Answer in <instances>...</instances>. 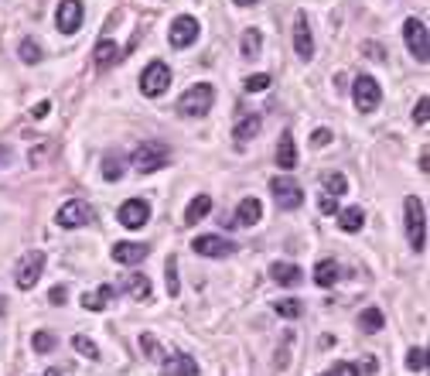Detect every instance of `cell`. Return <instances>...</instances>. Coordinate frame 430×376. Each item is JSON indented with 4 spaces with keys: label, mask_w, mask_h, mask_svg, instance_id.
I'll return each mask as SVG.
<instances>
[{
    "label": "cell",
    "mask_w": 430,
    "mask_h": 376,
    "mask_svg": "<svg viewBox=\"0 0 430 376\" xmlns=\"http://www.w3.org/2000/svg\"><path fill=\"white\" fill-rule=\"evenodd\" d=\"M113 291H117L113 284H103V287H96V291H86V295H82V308H86V312H103V308L110 304Z\"/></svg>",
    "instance_id": "d6986e66"
},
{
    "label": "cell",
    "mask_w": 430,
    "mask_h": 376,
    "mask_svg": "<svg viewBox=\"0 0 430 376\" xmlns=\"http://www.w3.org/2000/svg\"><path fill=\"white\" fill-rule=\"evenodd\" d=\"M164 376H198V363L188 353H171L164 359Z\"/></svg>",
    "instance_id": "2e32d148"
},
{
    "label": "cell",
    "mask_w": 430,
    "mask_h": 376,
    "mask_svg": "<svg viewBox=\"0 0 430 376\" xmlns=\"http://www.w3.org/2000/svg\"><path fill=\"white\" fill-rule=\"evenodd\" d=\"M140 349H144V356L154 359V363H164V359H168V353L161 349L157 336H151V332H144V336H140Z\"/></svg>",
    "instance_id": "83f0119b"
},
{
    "label": "cell",
    "mask_w": 430,
    "mask_h": 376,
    "mask_svg": "<svg viewBox=\"0 0 430 376\" xmlns=\"http://www.w3.org/2000/svg\"><path fill=\"white\" fill-rule=\"evenodd\" d=\"M352 99L362 113H372V110L383 103V89H379V82L372 79V76H359L352 86Z\"/></svg>",
    "instance_id": "52a82bcc"
},
{
    "label": "cell",
    "mask_w": 430,
    "mask_h": 376,
    "mask_svg": "<svg viewBox=\"0 0 430 376\" xmlns=\"http://www.w3.org/2000/svg\"><path fill=\"white\" fill-rule=\"evenodd\" d=\"M41 270H45V253H41V250H28V253L18 260V270H14V280H18L21 291H31L41 280Z\"/></svg>",
    "instance_id": "277c9868"
},
{
    "label": "cell",
    "mask_w": 430,
    "mask_h": 376,
    "mask_svg": "<svg viewBox=\"0 0 430 376\" xmlns=\"http://www.w3.org/2000/svg\"><path fill=\"white\" fill-rule=\"evenodd\" d=\"M246 93H263V89H270V76L267 72H256V76H246Z\"/></svg>",
    "instance_id": "d590c367"
},
{
    "label": "cell",
    "mask_w": 430,
    "mask_h": 376,
    "mask_svg": "<svg viewBox=\"0 0 430 376\" xmlns=\"http://www.w3.org/2000/svg\"><path fill=\"white\" fill-rule=\"evenodd\" d=\"M338 278H342V270H338L335 260H321V263L314 267V284H318V287H332Z\"/></svg>",
    "instance_id": "603a6c76"
},
{
    "label": "cell",
    "mask_w": 430,
    "mask_h": 376,
    "mask_svg": "<svg viewBox=\"0 0 430 376\" xmlns=\"http://www.w3.org/2000/svg\"><path fill=\"white\" fill-rule=\"evenodd\" d=\"M48 110H52V103H38V106H35V110H31V113H35V117H48Z\"/></svg>",
    "instance_id": "f6af8a7d"
},
{
    "label": "cell",
    "mask_w": 430,
    "mask_h": 376,
    "mask_svg": "<svg viewBox=\"0 0 430 376\" xmlns=\"http://www.w3.org/2000/svg\"><path fill=\"white\" fill-rule=\"evenodd\" d=\"M45 376H62V370H55V366H52V370H48Z\"/></svg>",
    "instance_id": "c3c4849f"
},
{
    "label": "cell",
    "mask_w": 430,
    "mask_h": 376,
    "mask_svg": "<svg viewBox=\"0 0 430 376\" xmlns=\"http://www.w3.org/2000/svg\"><path fill=\"white\" fill-rule=\"evenodd\" d=\"M233 4H236V7H253L256 0H233Z\"/></svg>",
    "instance_id": "7dc6e473"
},
{
    "label": "cell",
    "mask_w": 430,
    "mask_h": 376,
    "mask_svg": "<svg viewBox=\"0 0 430 376\" xmlns=\"http://www.w3.org/2000/svg\"><path fill=\"white\" fill-rule=\"evenodd\" d=\"M209 209H212V198L209 195H195L188 202V209H185V226H195L202 219L209 216Z\"/></svg>",
    "instance_id": "7402d4cb"
},
{
    "label": "cell",
    "mask_w": 430,
    "mask_h": 376,
    "mask_svg": "<svg viewBox=\"0 0 430 376\" xmlns=\"http://www.w3.org/2000/svg\"><path fill=\"white\" fill-rule=\"evenodd\" d=\"M321 376H332V373H321Z\"/></svg>",
    "instance_id": "681fc988"
},
{
    "label": "cell",
    "mask_w": 430,
    "mask_h": 376,
    "mask_svg": "<svg viewBox=\"0 0 430 376\" xmlns=\"http://www.w3.org/2000/svg\"><path fill=\"white\" fill-rule=\"evenodd\" d=\"M117 219L127 226V229H140L147 219H151V205L144 202V198H127L123 205H120V212Z\"/></svg>",
    "instance_id": "8fae6325"
},
{
    "label": "cell",
    "mask_w": 430,
    "mask_h": 376,
    "mask_svg": "<svg viewBox=\"0 0 430 376\" xmlns=\"http://www.w3.org/2000/svg\"><path fill=\"white\" fill-rule=\"evenodd\" d=\"M62 35H76L79 24H82V0H62L59 11H55Z\"/></svg>",
    "instance_id": "4fadbf2b"
},
{
    "label": "cell",
    "mask_w": 430,
    "mask_h": 376,
    "mask_svg": "<svg viewBox=\"0 0 430 376\" xmlns=\"http://www.w3.org/2000/svg\"><path fill=\"white\" fill-rule=\"evenodd\" d=\"M168 86H171V69H168L164 62H151V65L144 69V76H140V93L154 99V96H161Z\"/></svg>",
    "instance_id": "8992f818"
},
{
    "label": "cell",
    "mask_w": 430,
    "mask_h": 376,
    "mask_svg": "<svg viewBox=\"0 0 430 376\" xmlns=\"http://www.w3.org/2000/svg\"><path fill=\"white\" fill-rule=\"evenodd\" d=\"M338 226H342L345 233H359V229L366 226V212H362V209H342V212H338Z\"/></svg>",
    "instance_id": "d4e9b609"
},
{
    "label": "cell",
    "mask_w": 430,
    "mask_h": 376,
    "mask_svg": "<svg viewBox=\"0 0 430 376\" xmlns=\"http://www.w3.org/2000/svg\"><path fill=\"white\" fill-rule=\"evenodd\" d=\"M427 96H420V103H417V110H413V120H417V123H420V127H424V123H427Z\"/></svg>",
    "instance_id": "ab89813d"
},
{
    "label": "cell",
    "mask_w": 430,
    "mask_h": 376,
    "mask_svg": "<svg viewBox=\"0 0 430 376\" xmlns=\"http://www.w3.org/2000/svg\"><path fill=\"white\" fill-rule=\"evenodd\" d=\"M321 212H325V216H338V202H335L332 195H325L321 198Z\"/></svg>",
    "instance_id": "60d3db41"
},
{
    "label": "cell",
    "mask_w": 430,
    "mask_h": 376,
    "mask_svg": "<svg viewBox=\"0 0 430 376\" xmlns=\"http://www.w3.org/2000/svg\"><path fill=\"white\" fill-rule=\"evenodd\" d=\"M120 291H127L130 297L144 301V297H151V280L144 278V274H127V278L120 280Z\"/></svg>",
    "instance_id": "44dd1931"
},
{
    "label": "cell",
    "mask_w": 430,
    "mask_h": 376,
    "mask_svg": "<svg viewBox=\"0 0 430 376\" xmlns=\"http://www.w3.org/2000/svg\"><path fill=\"white\" fill-rule=\"evenodd\" d=\"M123 171H127V164H123V158H113V154H110V158L103 161V178L106 181H120L123 178Z\"/></svg>",
    "instance_id": "f546056e"
},
{
    "label": "cell",
    "mask_w": 430,
    "mask_h": 376,
    "mask_svg": "<svg viewBox=\"0 0 430 376\" xmlns=\"http://www.w3.org/2000/svg\"><path fill=\"white\" fill-rule=\"evenodd\" d=\"M65 297H69V291H65V287H52V295H48V301H52V304H65Z\"/></svg>",
    "instance_id": "7bdbcfd3"
},
{
    "label": "cell",
    "mask_w": 430,
    "mask_h": 376,
    "mask_svg": "<svg viewBox=\"0 0 430 376\" xmlns=\"http://www.w3.org/2000/svg\"><path fill=\"white\" fill-rule=\"evenodd\" d=\"M403 38H407V48L417 55V62H424V65H427V59H430L427 24H424V21H417V18H407V24H403Z\"/></svg>",
    "instance_id": "5b68a950"
},
{
    "label": "cell",
    "mask_w": 430,
    "mask_h": 376,
    "mask_svg": "<svg viewBox=\"0 0 430 376\" xmlns=\"http://www.w3.org/2000/svg\"><path fill=\"white\" fill-rule=\"evenodd\" d=\"M72 346H76V353H79V356L93 359V363H96V359H99L96 342H89V338H86V336H76V338H72Z\"/></svg>",
    "instance_id": "e575fe53"
},
{
    "label": "cell",
    "mask_w": 430,
    "mask_h": 376,
    "mask_svg": "<svg viewBox=\"0 0 430 376\" xmlns=\"http://www.w3.org/2000/svg\"><path fill=\"white\" fill-rule=\"evenodd\" d=\"M270 188H274L277 205H280L284 212H294V209H301V202H304V192H301V185H297L294 178H274V181H270Z\"/></svg>",
    "instance_id": "9c48e42d"
},
{
    "label": "cell",
    "mask_w": 430,
    "mask_h": 376,
    "mask_svg": "<svg viewBox=\"0 0 430 376\" xmlns=\"http://www.w3.org/2000/svg\"><path fill=\"white\" fill-rule=\"evenodd\" d=\"M164 280H168V295L178 297L181 284H178V260L175 257H168V263H164Z\"/></svg>",
    "instance_id": "836d02e7"
},
{
    "label": "cell",
    "mask_w": 430,
    "mask_h": 376,
    "mask_svg": "<svg viewBox=\"0 0 430 376\" xmlns=\"http://www.w3.org/2000/svg\"><path fill=\"white\" fill-rule=\"evenodd\" d=\"M321 185H325V192L332 198H338V195H345L349 192V178L345 175H338V171H328L325 178H321Z\"/></svg>",
    "instance_id": "4316f807"
},
{
    "label": "cell",
    "mask_w": 430,
    "mask_h": 376,
    "mask_svg": "<svg viewBox=\"0 0 430 376\" xmlns=\"http://www.w3.org/2000/svg\"><path fill=\"white\" fill-rule=\"evenodd\" d=\"M277 164H280L284 171H291L294 164H297V147H294V134H280V140H277Z\"/></svg>",
    "instance_id": "ffe728a7"
},
{
    "label": "cell",
    "mask_w": 430,
    "mask_h": 376,
    "mask_svg": "<svg viewBox=\"0 0 430 376\" xmlns=\"http://www.w3.org/2000/svg\"><path fill=\"white\" fill-rule=\"evenodd\" d=\"M407 370L424 373V370H427V353H424V349H410V356H407Z\"/></svg>",
    "instance_id": "74e56055"
},
{
    "label": "cell",
    "mask_w": 430,
    "mask_h": 376,
    "mask_svg": "<svg viewBox=\"0 0 430 376\" xmlns=\"http://www.w3.org/2000/svg\"><path fill=\"white\" fill-rule=\"evenodd\" d=\"M260 219H263V202L250 195V198H243V202H239L233 222H236V226H256Z\"/></svg>",
    "instance_id": "e0dca14e"
},
{
    "label": "cell",
    "mask_w": 430,
    "mask_h": 376,
    "mask_svg": "<svg viewBox=\"0 0 430 376\" xmlns=\"http://www.w3.org/2000/svg\"><path fill=\"white\" fill-rule=\"evenodd\" d=\"M366 55H369L372 62H383V48H379V45H366Z\"/></svg>",
    "instance_id": "ee69618b"
},
{
    "label": "cell",
    "mask_w": 430,
    "mask_h": 376,
    "mask_svg": "<svg viewBox=\"0 0 430 376\" xmlns=\"http://www.w3.org/2000/svg\"><path fill=\"white\" fill-rule=\"evenodd\" d=\"M192 250H195V253H202V257L222 260V257H233V253H236V243H229L226 237H215V233H209V237H195V239H192Z\"/></svg>",
    "instance_id": "30bf717a"
},
{
    "label": "cell",
    "mask_w": 430,
    "mask_h": 376,
    "mask_svg": "<svg viewBox=\"0 0 430 376\" xmlns=\"http://www.w3.org/2000/svg\"><path fill=\"white\" fill-rule=\"evenodd\" d=\"M7 161H11V154H7V147H4V144H0V168H4V164H7Z\"/></svg>",
    "instance_id": "bcb514c9"
},
{
    "label": "cell",
    "mask_w": 430,
    "mask_h": 376,
    "mask_svg": "<svg viewBox=\"0 0 430 376\" xmlns=\"http://www.w3.org/2000/svg\"><path fill=\"white\" fill-rule=\"evenodd\" d=\"M403 212H407V237H410V246L420 253L424 243H427V216H424V202L417 195L403 198Z\"/></svg>",
    "instance_id": "6da1fadb"
},
{
    "label": "cell",
    "mask_w": 430,
    "mask_h": 376,
    "mask_svg": "<svg viewBox=\"0 0 430 376\" xmlns=\"http://www.w3.org/2000/svg\"><path fill=\"white\" fill-rule=\"evenodd\" d=\"M270 278H274L280 287H297V284L304 280V270H301L297 263H274V267H270Z\"/></svg>",
    "instance_id": "ac0fdd59"
},
{
    "label": "cell",
    "mask_w": 430,
    "mask_h": 376,
    "mask_svg": "<svg viewBox=\"0 0 430 376\" xmlns=\"http://www.w3.org/2000/svg\"><path fill=\"white\" fill-rule=\"evenodd\" d=\"M31 346H35V353H52L55 349V336L52 332H35Z\"/></svg>",
    "instance_id": "8d00e7d4"
},
{
    "label": "cell",
    "mask_w": 430,
    "mask_h": 376,
    "mask_svg": "<svg viewBox=\"0 0 430 376\" xmlns=\"http://www.w3.org/2000/svg\"><path fill=\"white\" fill-rule=\"evenodd\" d=\"M328 140H332V130H328V127H318V130H314V144H318V147H325Z\"/></svg>",
    "instance_id": "b9f144b4"
},
{
    "label": "cell",
    "mask_w": 430,
    "mask_h": 376,
    "mask_svg": "<svg viewBox=\"0 0 430 376\" xmlns=\"http://www.w3.org/2000/svg\"><path fill=\"white\" fill-rule=\"evenodd\" d=\"M233 134L239 144H246V140H253L256 134H260V117H253V113H246V117H239V123L233 127Z\"/></svg>",
    "instance_id": "cb8c5ba5"
},
{
    "label": "cell",
    "mask_w": 430,
    "mask_h": 376,
    "mask_svg": "<svg viewBox=\"0 0 430 376\" xmlns=\"http://www.w3.org/2000/svg\"><path fill=\"white\" fill-rule=\"evenodd\" d=\"M168 161H171L168 144H161V140H147V144H140L137 154H134V168H137L140 175H151V171H161Z\"/></svg>",
    "instance_id": "3957f363"
},
{
    "label": "cell",
    "mask_w": 430,
    "mask_h": 376,
    "mask_svg": "<svg viewBox=\"0 0 430 376\" xmlns=\"http://www.w3.org/2000/svg\"><path fill=\"white\" fill-rule=\"evenodd\" d=\"M332 376H359V366L355 363H335Z\"/></svg>",
    "instance_id": "f35d334b"
},
{
    "label": "cell",
    "mask_w": 430,
    "mask_h": 376,
    "mask_svg": "<svg viewBox=\"0 0 430 376\" xmlns=\"http://www.w3.org/2000/svg\"><path fill=\"white\" fill-rule=\"evenodd\" d=\"M151 253V243H137V239H123L113 246V260L123 263V267H134V263H144Z\"/></svg>",
    "instance_id": "7c38bea8"
},
{
    "label": "cell",
    "mask_w": 430,
    "mask_h": 376,
    "mask_svg": "<svg viewBox=\"0 0 430 376\" xmlns=\"http://www.w3.org/2000/svg\"><path fill=\"white\" fill-rule=\"evenodd\" d=\"M59 226L62 229H79V226H89V219H93V209H89V202H82V198H72V202H65L59 209Z\"/></svg>",
    "instance_id": "ba28073f"
},
{
    "label": "cell",
    "mask_w": 430,
    "mask_h": 376,
    "mask_svg": "<svg viewBox=\"0 0 430 376\" xmlns=\"http://www.w3.org/2000/svg\"><path fill=\"white\" fill-rule=\"evenodd\" d=\"M198 38V21L195 18H178L175 24H171V35H168V41H171V48H188L192 41Z\"/></svg>",
    "instance_id": "9a60e30c"
},
{
    "label": "cell",
    "mask_w": 430,
    "mask_h": 376,
    "mask_svg": "<svg viewBox=\"0 0 430 376\" xmlns=\"http://www.w3.org/2000/svg\"><path fill=\"white\" fill-rule=\"evenodd\" d=\"M383 321H386V318H383L379 308H366V312L359 315V325H362L366 332H379V329H383Z\"/></svg>",
    "instance_id": "4dcf8cb0"
},
{
    "label": "cell",
    "mask_w": 430,
    "mask_h": 376,
    "mask_svg": "<svg viewBox=\"0 0 430 376\" xmlns=\"http://www.w3.org/2000/svg\"><path fill=\"white\" fill-rule=\"evenodd\" d=\"M18 55L24 65H35V62H41V45L38 41H31V38H24L21 41V48H18Z\"/></svg>",
    "instance_id": "1f68e13d"
},
{
    "label": "cell",
    "mask_w": 430,
    "mask_h": 376,
    "mask_svg": "<svg viewBox=\"0 0 430 376\" xmlns=\"http://www.w3.org/2000/svg\"><path fill=\"white\" fill-rule=\"evenodd\" d=\"M294 52H297L301 59H311V55H314L311 24H308V14H304V11L294 18Z\"/></svg>",
    "instance_id": "5bb4252c"
},
{
    "label": "cell",
    "mask_w": 430,
    "mask_h": 376,
    "mask_svg": "<svg viewBox=\"0 0 430 376\" xmlns=\"http://www.w3.org/2000/svg\"><path fill=\"white\" fill-rule=\"evenodd\" d=\"M274 312L280 318H297L301 312H304V304H301L297 297H284V301H277V304H274Z\"/></svg>",
    "instance_id": "d6a6232c"
},
{
    "label": "cell",
    "mask_w": 430,
    "mask_h": 376,
    "mask_svg": "<svg viewBox=\"0 0 430 376\" xmlns=\"http://www.w3.org/2000/svg\"><path fill=\"white\" fill-rule=\"evenodd\" d=\"M243 55L246 59H253V55H260V48H263V35L256 31V28H250V31H243Z\"/></svg>",
    "instance_id": "f1b7e54d"
},
{
    "label": "cell",
    "mask_w": 430,
    "mask_h": 376,
    "mask_svg": "<svg viewBox=\"0 0 430 376\" xmlns=\"http://www.w3.org/2000/svg\"><path fill=\"white\" fill-rule=\"evenodd\" d=\"M212 103H215V89L209 82H198V86H192L185 96L178 99V113L181 117H205L212 110Z\"/></svg>",
    "instance_id": "7a4b0ae2"
},
{
    "label": "cell",
    "mask_w": 430,
    "mask_h": 376,
    "mask_svg": "<svg viewBox=\"0 0 430 376\" xmlns=\"http://www.w3.org/2000/svg\"><path fill=\"white\" fill-rule=\"evenodd\" d=\"M120 55V48H117V41H110V38H103L96 45V52H93V59H96L99 69H106V65H113Z\"/></svg>",
    "instance_id": "484cf974"
}]
</instances>
